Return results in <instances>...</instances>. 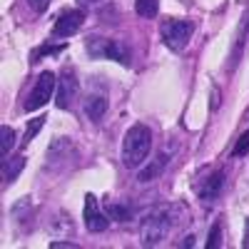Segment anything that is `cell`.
Instances as JSON below:
<instances>
[{
	"mask_svg": "<svg viewBox=\"0 0 249 249\" xmlns=\"http://www.w3.org/2000/svg\"><path fill=\"white\" fill-rule=\"evenodd\" d=\"M182 217V207L179 204H157L142 217L140 224V237L144 247H157L164 237H167L175 224Z\"/></svg>",
	"mask_w": 249,
	"mask_h": 249,
	"instance_id": "6da1fadb",
	"label": "cell"
},
{
	"mask_svg": "<svg viewBox=\"0 0 249 249\" xmlns=\"http://www.w3.org/2000/svg\"><path fill=\"white\" fill-rule=\"evenodd\" d=\"M152 150V132L144 124H132L122 140V164L127 170H137L144 164Z\"/></svg>",
	"mask_w": 249,
	"mask_h": 249,
	"instance_id": "7a4b0ae2",
	"label": "cell"
},
{
	"mask_svg": "<svg viewBox=\"0 0 249 249\" xmlns=\"http://www.w3.org/2000/svg\"><path fill=\"white\" fill-rule=\"evenodd\" d=\"M195 33V25L190 20H179V18H170L160 25V35H162V43L167 45L172 53H182L190 43V37Z\"/></svg>",
	"mask_w": 249,
	"mask_h": 249,
	"instance_id": "3957f363",
	"label": "cell"
},
{
	"mask_svg": "<svg viewBox=\"0 0 249 249\" xmlns=\"http://www.w3.org/2000/svg\"><path fill=\"white\" fill-rule=\"evenodd\" d=\"M88 53L92 57H105V60H117L120 65L130 68L132 65V53L122 40H107V37H90L88 40Z\"/></svg>",
	"mask_w": 249,
	"mask_h": 249,
	"instance_id": "277c9868",
	"label": "cell"
},
{
	"mask_svg": "<svg viewBox=\"0 0 249 249\" xmlns=\"http://www.w3.org/2000/svg\"><path fill=\"white\" fill-rule=\"evenodd\" d=\"M55 90H57L55 72H50V70L40 72V77L35 80V85H33V90H30V95L25 100V112H35V110H40L43 105H48L50 97L55 95Z\"/></svg>",
	"mask_w": 249,
	"mask_h": 249,
	"instance_id": "5b68a950",
	"label": "cell"
},
{
	"mask_svg": "<svg viewBox=\"0 0 249 249\" xmlns=\"http://www.w3.org/2000/svg\"><path fill=\"white\" fill-rule=\"evenodd\" d=\"M80 92V82H77V75L72 68H65L57 77V90H55V105L60 110H68L72 107V102Z\"/></svg>",
	"mask_w": 249,
	"mask_h": 249,
	"instance_id": "8992f818",
	"label": "cell"
},
{
	"mask_svg": "<svg viewBox=\"0 0 249 249\" xmlns=\"http://www.w3.org/2000/svg\"><path fill=\"white\" fill-rule=\"evenodd\" d=\"M82 23H85V13L80 8H68L57 15L55 25H53V35L55 37H70L82 28Z\"/></svg>",
	"mask_w": 249,
	"mask_h": 249,
	"instance_id": "52a82bcc",
	"label": "cell"
},
{
	"mask_svg": "<svg viewBox=\"0 0 249 249\" xmlns=\"http://www.w3.org/2000/svg\"><path fill=\"white\" fill-rule=\"evenodd\" d=\"M222 190H224V170H214L195 184V192L204 204H212L222 195Z\"/></svg>",
	"mask_w": 249,
	"mask_h": 249,
	"instance_id": "ba28073f",
	"label": "cell"
},
{
	"mask_svg": "<svg viewBox=\"0 0 249 249\" xmlns=\"http://www.w3.org/2000/svg\"><path fill=\"white\" fill-rule=\"evenodd\" d=\"M82 217H85V227L90 232H105L110 227V222H112L105 212L100 210V202H97L95 195L85 197V214H82Z\"/></svg>",
	"mask_w": 249,
	"mask_h": 249,
	"instance_id": "9c48e42d",
	"label": "cell"
},
{
	"mask_svg": "<svg viewBox=\"0 0 249 249\" xmlns=\"http://www.w3.org/2000/svg\"><path fill=\"white\" fill-rule=\"evenodd\" d=\"M105 112H107V100L102 97V95H90L85 100V115L92 122H100L102 117H105Z\"/></svg>",
	"mask_w": 249,
	"mask_h": 249,
	"instance_id": "30bf717a",
	"label": "cell"
},
{
	"mask_svg": "<svg viewBox=\"0 0 249 249\" xmlns=\"http://www.w3.org/2000/svg\"><path fill=\"white\" fill-rule=\"evenodd\" d=\"M105 214H107L112 222H127V219L132 217V207H130L127 202L112 199V202H107V207H105Z\"/></svg>",
	"mask_w": 249,
	"mask_h": 249,
	"instance_id": "8fae6325",
	"label": "cell"
},
{
	"mask_svg": "<svg viewBox=\"0 0 249 249\" xmlns=\"http://www.w3.org/2000/svg\"><path fill=\"white\" fill-rule=\"evenodd\" d=\"M25 167V157L23 155H18V157H10V160H5L3 162V179H5V184H10V182H15L18 179V175H20V170Z\"/></svg>",
	"mask_w": 249,
	"mask_h": 249,
	"instance_id": "7c38bea8",
	"label": "cell"
},
{
	"mask_svg": "<svg viewBox=\"0 0 249 249\" xmlns=\"http://www.w3.org/2000/svg\"><path fill=\"white\" fill-rule=\"evenodd\" d=\"M167 162H170V160H167V150H164V152H162L152 164H150V167H144V170L140 172V177H137V179H140V182H152V179L164 170V164H167Z\"/></svg>",
	"mask_w": 249,
	"mask_h": 249,
	"instance_id": "4fadbf2b",
	"label": "cell"
},
{
	"mask_svg": "<svg viewBox=\"0 0 249 249\" xmlns=\"http://www.w3.org/2000/svg\"><path fill=\"white\" fill-rule=\"evenodd\" d=\"M135 13L140 18H157L160 13V0H135Z\"/></svg>",
	"mask_w": 249,
	"mask_h": 249,
	"instance_id": "5bb4252c",
	"label": "cell"
},
{
	"mask_svg": "<svg viewBox=\"0 0 249 249\" xmlns=\"http://www.w3.org/2000/svg\"><path fill=\"white\" fill-rule=\"evenodd\" d=\"M0 155L3 157H8L10 155V150L15 147V140H18V135H15V130L13 127H8V124H3V127H0Z\"/></svg>",
	"mask_w": 249,
	"mask_h": 249,
	"instance_id": "9a60e30c",
	"label": "cell"
},
{
	"mask_svg": "<svg viewBox=\"0 0 249 249\" xmlns=\"http://www.w3.org/2000/svg\"><path fill=\"white\" fill-rule=\"evenodd\" d=\"M222 247V219H217L210 230V237H207V249H217Z\"/></svg>",
	"mask_w": 249,
	"mask_h": 249,
	"instance_id": "2e32d148",
	"label": "cell"
},
{
	"mask_svg": "<svg viewBox=\"0 0 249 249\" xmlns=\"http://www.w3.org/2000/svg\"><path fill=\"white\" fill-rule=\"evenodd\" d=\"M62 50H65V43H62V45H43V48H37L35 53H33V62H37L40 57H43V55H60Z\"/></svg>",
	"mask_w": 249,
	"mask_h": 249,
	"instance_id": "e0dca14e",
	"label": "cell"
},
{
	"mask_svg": "<svg viewBox=\"0 0 249 249\" xmlns=\"http://www.w3.org/2000/svg\"><path fill=\"white\" fill-rule=\"evenodd\" d=\"M43 124H45V117H35L33 124H28V130H25V140H23V144H30V140H35V135L43 130Z\"/></svg>",
	"mask_w": 249,
	"mask_h": 249,
	"instance_id": "ac0fdd59",
	"label": "cell"
},
{
	"mask_svg": "<svg viewBox=\"0 0 249 249\" xmlns=\"http://www.w3.org/2000/svg\"><path fill=\"white\" fill-rule=\"evenodd\" d=\"M244 155H249V130L237 140L234 150H232V157H244Z\"/></svg>",
	"mask_w": 249,
	"mask_h": 249,
	"instance_id": "d6986e66",
	"label": "cell"
},
{
	"mask_svg": "<svg viewBox=\"0 0 249 249\" xmlns=\"http://www.w3.org/2000/svg\"><path fill=\"white\" fill-rule=\"evenodd\" d=\"M28 5H30L37 15H43V13L50 8V0H28Z\"/></svg>",
	"mask_w": 249,
	"mask_h": 249,
	"instance_id": "ffe728a7",
	"label": "cell"
},
{
	"mask_svg": "<svg viewBox=\"0 0 249 249\" xmlns=\"http://www.w3.org/2000/svg\"><path fill=\"white\" fill-rule=\"evenodd\" d=\"M50 247H53V249H60V247H62V249H77L75 242H50Z\"/></svg>",
	"mask_w": 249,
	"mask_h": 249,
	"instance_id": "44dd1931",
	"label": "cell"
},
{
	"mask_svg": "<svg viewBox=\"0 0 249 249\" xmlns=\"http://www.w3.org/2000/svg\"><path fill=\"white\" fill-rule=\"evenodd\" d=\"M77 3H80L82 8H90V5H97V3H102V0H77Z\"/></svg>",
	"mask_w": 249,
	"mask_h": 249,
	"instance_id": "7402d4cb",
	"label": "cell"
},
{
	"mask_svg": "<svg viewBox=\"0 0 249 249\" xmlns=\"http://www.w3.org/2000/svg\"><path fill=\"white\" fill-rule=\"evenodd\" d=\"M179 244H182V247H192V244H195V237H192V234H190V237H184Z\"/></svg>",
	"mask_w": 249,
	"mask_h": 249,
	"instance_id": "603a6c76",
	"label": "cell"
},
{
	"mask_svg": "<svg viewBox=\"0 0 249 249\" xmlns=\"http://www.w3.org/2000/svg\"><path fill=\"white\" fill-rule=\"evenodd\" d=\"M244 247L249 249V222H247V232H244Z\"/></svg>",
	"mask_w": 249,
	"mask_h": 249,
	"instance_id": "cb8c5ba5",
	"label": "cell"
}]
</instances>
